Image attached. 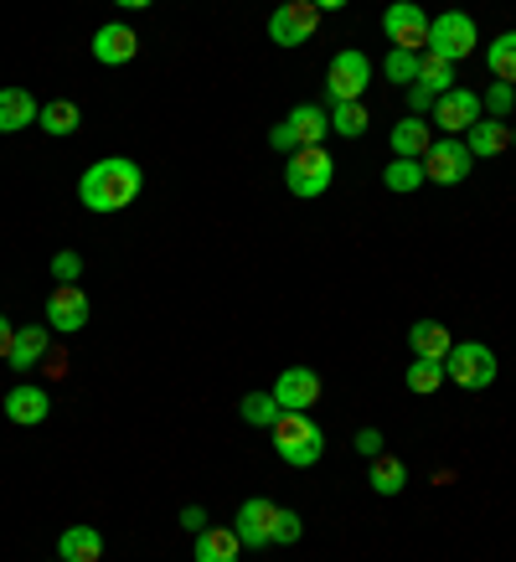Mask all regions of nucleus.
<instances>
[{
  "label": "nucleus",
  "instance_id": "c756f323",
  "mask_svg": "<svg viewBox=\"0 0 516 562\" xmlns=\"http://www.w3.org/2000/svg\"><path fill=\"white\" fill-rule=\"evenodd\" d=\"M413 88H424L429 99H445L449 88H455V68H449V63H439V57H429V52H424V68H418V83H413Z\"/></svg>",
  "mask_w": 516,
  "mask_h": 562
},
{
  "label": "nucleus",
  "instance_id": "1a4fd4ad",
  "mask_svg": "<svg viewBox=\"0 0 516 562\" xmlns=\"http://www.w3.org/2000/svg\"><path fill=\"white\" fill-rule=\"evenodd\" d=\"M434 124H439V130H445L449 139L460 135H470V130H475V124L485 120V109H481V93H475V88H449L445 99L434 103V114H429Z\"/></svg>",
  "mask_w": 516,
  "mask_h": 562
},
{
  "label": "nucleus",
  "instance_id": "bb28decb",
  "mask_svg": "<svg viewBox=\"0 0 516 562\" xmlns=\"http://www.w3.org/2000/svg\"><path fill=\"white\" fill-rule=\"evenodd\" d=\"M485 68L496 72V83L516 88V32H501L491 47H485Z\"/></svg>",
  "mask_w": 516,
  "mask_h": 562
},
{
  "label": "nucleus",
  "instance_id": "2eb2a0df",
  "mask_svg": "<svg viewBox=\"0 0 516 562\" xmlns=\"http://www.w3.org/2000/svg\"><path fill=\"white\" fill-rule=\"evenodd\" d=\"M290 135H294V145L300 150H315V145H326V135H330V114L321 109V103H300V109H290Z\"/></svg>",
  "mask_w": 516,
  "mask_h": 562
},
{
  "label": "nucleus",
  "instance_id": "7ed1b4c3",
  "mask_svg": "<svg viewBox=\"0 0 516 562\" xmlns=\"http://www.w3.org/2000/svg\"><path fill=\"white\" fill-rule=\"evenodd\" d=\"M496 351L485 341H455L445 357V382H455V387L464 392H485L491 382H496Z\"/></svg>",
  "mask_w": 516,
  "mask_h": 562
},
{
  "label": "nucleus",
  "instance_id": "cd10ccee",
  "mask_svg": "<svg viewBox=\"0 0 516 562\" xmlns=\"http://www.w3.org/2000/svg\"><path fill=\"white\" fill-rule=\"evenodd\" d=\"M238 413H243V424L248 428H274L279 418H284V408L274 403V392H248L238 403Z\"/></svg>",
  "mask_w": 516,
  "mask_h": 562
},
{
  "label": "nucleus",
  "instance_id": "5701e85b",
  "mask_svg": "<svg viewBox=\"0 0 516 562\" xmlns=\"http://www.w3.org/2000/svg\"><path fill=\"white\" fill-rule=\"evenodd\" d=\"M243 542L233 527H206L202 537H197V562H238Z\"/></svg>",
  "mask_w": 516,
  "mask_h": 562
},
{
  "label": "nucleus",
  "instance_id": "39448f33",
  "mask_svg": "<svg viewBox=\"0 0 516 562\" xmlns=\"http://www.w3.org/2000/svg\"><path fill=\"white\" fill-rule=\"evenodd\" d=\"M367 83H372V57L367 52L346 47L326 63V103H361Z\"/></svg>",
  "mask_w": 516,
  "mask_h": 562
},
{
  "label": "nucleus",
  "instance_id": "f704fd0d",
  "mask_svg": "<svg viewBox=\"0 0 516 562\" xmlns=\"http://www.w3.org/2000/svg\"><path fill=\"white\" fill-rule=\"evenodd\" d=\"M78 273H83V258L72 254V248H57V254H52V279H57V284H78Z\"/></svg>",
  "mask_w": 516,
  "mask_h": 562
},
{
  "label": "nucleus",
  "instance_id": "dca6fc26",
  "mask_svg": "<svg viewBox=\"0 0 516 562\" xmlns=\"http://www.w3.org/2000/svg\"><path fill=\"white\" fill-rule=\"evenodd\" d=\"M388 145H393V160H424V155H429V145H434L429 120H413V114H403V120L393 124Z\"/></svg>",
  "mask_w": 516,
  "mask_h": 562
},
{
  "label": "nucleus",
  "instance_id": "58836bf2",
  "mask_svg": "<svg viewBox=\"0 0 516 562\" xmlns=\"http://www.w3.org/2000/svg\"><path fill=\"white\" fill-rule=\"evenodd\" d=\"M11 341H16V330H11V321H5V315H0V361L11 357Z\"/></svg>",
  "mask_w": 516,
  "mask_h": 562
},
{
  "label": "nucleus",
  "instance_id": "ddd939ff",
  "mask_svg": "<svg viewBox=\"0 0 516 562\" xmlns=\"http://www.w3.org/2000/svg\"><path fill=\"white\" fill-rule=\"evenodd\" d=\"M88 315H93V305H88V294L78 290V284H57V290L47 294V325L52 330H63V336H72V330H83Z\"/></svg>",
  "mask_w": 516,
  "mask_h": 562
},
{
  "label": "nucleus",
  "instance_id": "aec40b11",
  "mask_svg": "<svg viewBox=\"0 0 516 562\" xmlns=\"http://www.w3.org/2000/svg\"><path fill=\"white\" fill-rule=\"evenodd\" d=\"M408 346H413V357H418V361H445L449 346H455V336H449L439 321H418L408 330Z\"/></svg>",
  "mask_w": 516,
  "mask_h": 562
},
{
  "label": "nucleus",
  "instance_id": "f8f14e48",
  "mask_svg": "<svg viewBox=\"0 0 516 562\" xmlns=\"http://www.w3.org/2000/svg\"><path fill=\"white\" fill-rule=\"evenodd\" d=\"M274 516L279 506L274 501H263V495H254V501H243L238 516H233V531H238V542L243 547H274Z\"/></svg>",
  "mask_w": 516,
  "mask_h": 562
},
{
  "label": "nucleus",
  "instance_id": "72a5a7b5",
  "mask_svg": "<svg viewBox=\"0 0 516 562\" xmlns=\"http://www.w3.org/2000/svg\"><path fill=\"white\" fill-rule=\"evenodd\" d=\"M300 531H305L300 512H290V506H279V516H274V547H294V542H300Z\"/></svg>",
  "mask_w": 516,
  "mask_h": 562
},
{
  "label": "nucleus",
  "instance_id": "9d476101",
  "mask_svg": "<svg viewBox=\"0 0 516 562\" xmlns=\"http://www.w3.org/2000/svg\"><path fill=\"white\" fill-rule=\"evenodd\" d=\"M315 21H321V11L310 0H290V5H279L274 16H269V42L274 47H305L310 36L321 32Z\"/></svg>",
  "mask_w": 516,
  "mask_h": 562
},
{
  "label": "nucleus",
  "instance_id": "2f4dec72",
  "mask_svg": "<svg viewBox=\"0 0 516 562\" xmlns=\"http://www.w3.org/2000/svg\"><path fill=\"white\" fill-rule=\"evenodd\" d=\"M382 187H388V191H418V187H424V160H388Z\"/></svg>",
  "mask_w": 516,
  "mask_h": 562
},
{
  "label": "nucleus",
  "instance_id": "4c0bfd02",
  "mask_svg": "<svg viewBox=\"0 0 516 562\" xmlns=\"http://www.w3.org/2000/svg\"><path fill=\"white\" fill-rule=\"evenodd\" d=\"M181 527H187L191 537H202V531H206V512H202V506H187V512H181Z\"/></svg>",
  "mask_w": 516,
  "mask_h": 562
},
{
  "label": "nucleus",
  "instance_id": "b1692460",
  "mask_svg": "<svg viewBox=\"0 0 516 562\" xmlns=\"http://www.w3.org/2000/svg\"><path fill=\"white\" fill-rule=\"evenodd\" d=\"M326 114H330V135L341 139H361L372 130V109L367 103H326Z\"/></svg>",
  "mask_w": 516,
  "mask_h": 562
},
{
  "label": "nucleus",
  "instance_id": "473e14b6",
  "mask_svg": "<svg viewBox=\"0 0 516 562\" xmlns=\"http://www.w3.org/2000/svg\"><path fill=\"white\" fill-rule=\"evenodd\" d=\"M481 109H485V120H501V124H506V114L516 109V88L512 83H491L481 93Z\"/></svg>",
  "mask_w": 516,
  "mask_h": 562
},
{
  "label": "nucleus",
  "instance_id": "e433bc0d",
  "mask_svg": "<svg viewBox=\"0 0 516 562\" xmlns=\"http://www.w3.org/2000/svg\"><path fill=\"white\" fill-rule=\"evenodd\" d=\"M269 139H274V150H284V155L300 150V145H294V135H290V124H284V120H279L274 130H269Z\"/></svg>",
  "mask_w": 516,
  "mask_h": 562
},
{
  "label": "nucleus",
  "instance_id": "6e6552de",
  "mask_svg": "<svg viewBox=\"0 0 516 562\" xmlns=\"http://www.w3.org/2000/svg\"><path fill=\"white\" fill-rule=\"evenodd\" d=\"M470 171H475V155L464 150V139H434L424 155V181L434 187H464Z\"/></svg>",
  "mask_w": 516,
  "mask_h": 562
},
{
  "label": "nucleus",
  "instance_id": "f3484780",
  "mask_svg": "<svg viewBox=\"0 0 516 562\" xmlns=\"http://www.w3.org/2000/svg\"><path fill=\"white\" fill-rule=\"evenodd\" d=\"M42 103L26 88H0V135H21L26 124H36Z\"/></svg>",
  "mask_w": 516,
  "mask_h": 562
},
{
  "label": "nucleus",
  "instance_id": "4be33fe9",
  "mask_svg": "<svg viewBox=\"0 0 516 562\" xmlns=\"http://www.w3.org/2000/svg\"><path fill=\"white\" fill-rule=\"evenodd\" d=\"M47 357V325H21L16 330V341H11V367H16V372H32L36 361Z\"/></svg>",
  "mask_w": 516,
  "mask_h": 562
},
{
  "label": "nucleus",
  "instance_id": "f03ea898",
  "mask_svg": "<svg viewBox=\"0 0 516 562\" xmlns=\"http://www.w3.org/2000/svg\"><path fill=\"white\" fill-rule=\"evenodd\" d=\"M269 434H274V454L290 470H310V464H321V454H326V428L315 424L310 413H284Z\"/></svg>",
  "mask_w": 516,
  "mask_h": 562
},
{
  "label": "nucleus",
  "instance_id": "20e7f679",
  "mask_svg": "<svg viewBox=\"0 0 516 562\" xmlns=\"http://www.w3.org/2000/svg\"><path fill=\"white\" fill-rule=\"evenodd\" d=\"M330 181H336V160H330L326 145H315V150H294L290 166H284V187H290L300 202H315V196H326Z\"/></svg>",
  "mask_w": 516,
  "mask_h": 562
},
{
  "label": "nucleus",
  "instance_id": "c9c22d12",
  "mask_svg": "<svg viewBox=\"0 0 516 562\" xmlns=\"http://www.w3.org/2000/svg\"><path fill=\"white\" fill-rule=\"evenodd\" d=\"M357 454H367V460L388 454V449H382V428H357Z\"/></svg>",
  "mask_w": 516,
  "mask_h": 562
},
{
  "label": "nucleus",
  "instance_id": "f257e3e1",
  "mask_svg": "<svg viewBox=\"0 0 516 562\" xmlns=\"http://www.w3.org/2000/svg\"><path fill=\"white\" fill-rule=\"evenodd\" d=\"M139 187H145V171H139L135 160L103 155V160H93L83 171V181H78V202H83L88 212H99V217H114V212H124V206L135 202Z\"/></svg>",
  "mask_w": 516,
  "mask_h": 562
},
{
  "label": "nucleus",
  "instance_id": "423d86ee",
  "mask_svg": "<svg viewBox=\"0 0 516 562\" xmlns=\"http://www.w3.org/2000/svg\"><path fill=\"white\" fill-rule=\"evenodd\" d=\"M475 42H481V32H475V21L464 16V11H445V16L429 21V57H439V63H464L470 52H475Z\"/></svg>",
  "mask_w": 516,
  "mask_h": 562
},
{
  "label": "nucleus",
  "instance_id": "c85d7f7f",
  "mask_svg": "<svg viewBox=\"0 0 516 562\" xmlns=\"http://www.w3.org/2000/svg\"><path fill=\"white\" fill-rule=\"evenodd\" d=\"M418 68H424V57H418V52H388V57H382V78H388V83H403V88H413L418 83Z\"/></svg>",
  "mask_w": 516,
  "mask_h": 562
},
{
  "label": "nucleus",
  "instance_id": "4468645a",
  "mask_svg": "<svg viewBox=\"0 0 516 562\" xmlns=\"http://www.w3.org/2000/svg\"><path fill=\"white\" fill-rule=\"evenodd\" d=\"M135 52H139V36H135V26H124V21H109V26L93 32V57H99L103 68L135 63Z\"/></svg>",
  "mask_w": 516,
  "mask_h": 562
},
{
  "label": "nucleus",
  "instance_id": "393cba45",
  "mask_svg": "<svg viewBox=\"0 0 516 562\" xmlns=\"http://www.w3.org/2000/svg\"><path fill=\"white\" fill-rule=\"evenodd\" d=\"M36 124L47 130L52 139H63V135H78V124H83V109L72 99H52L42 103V114H36Z\"/></svg>",
  "mask_w": 516,
  "mask_h": 562
},
{
  "label": "nucleus",
  "instance_id": "6ab92c4d",
  "mask_svg": "<svg viewBox=\"0 0 516 562\" xmlns=\"http://www.w3.org/2000/svg\"><path fill=\"white\" fill-rule=\"evenodd\" d=\"M464 150L475 155V160H496V155L512 150V130L501 120H481L470 135H464Z\"/></svg>",
  "mask_w": 516,
  "mask_h": 562
},
{
  "label": "nucleus",
  "instance_id": "9b49d317",
  "mask_svg": "<svg viewBox=\"0 0 516 562\" xmlns=\"http://www.w3.org/2000/svg\"><path fill=\"white\" fill-rule=\"evenodd\" d=\"M269 392H274V403L284 413H310L321 403V372H310V367H284Z\"/></svg>",
  "mask_w": 516,
  "mask_h": 562
},
{
  "label": "nucleus",
  "instance_id": "a211bd4d",
  "mask_svg": "<svg viewBox=\"0 0 516 562\" xmlns=\"http://www.w3.org/2000/svg\"><path fill=\"white\" fill-rule=\"evenodd\" d=\"M52 413V397L42 387H11L5 392V418L21 428H36Z\"/></svg>",
  "mask_w": 516,
  "mask_h": 562
},
{
  "label": "nucleus",
  "instance_id": "a878e982",
  "mask_svg": "<svg viewBox=\"0 0 516 562\" xmlns=\"http://www.w3.org/2000/svg\"><path fill=\"white\" fill-rule=\"evenodd\" d=\"M367 485H372L378 495H403L408 491V464L397 460V454H378L372 470H367Z\"/></svg>",
  "mask_w": 516,
  "mask_h": 562
},
{
  "label": "nucleus",
  "instance_id": "412c9836",
  "mask_svg": "<svg viewBox=\"0 0 516 562\" xmlns=\"http://www.w3.org/2000/svg\"><path fill=\"white\" fill-rule=\"evenodd\" d=\"M103 558V537L93 527H68L57 537V562H99Z\"/></svg>",
  "mask_w": 516,
  "mask_h": 562
},
{
  "label": "nucleus",
  "instance_id": "7c9ffc66",
  "mask_svg": "<svg viewBox=\"0 0 516 562\" xmlns=\"http://www.w3.org/2000/svg\"><path fill=\"white\" fill-rule=\"evenodd\" d=\"M408 392H418V397H429V392H439L445 387V361H418L413 357V367H408Z\"/></svg>",
  "mask_w": 516,
  "mask_h": 562
},
{
  "label": "nucleus",
  "instance_id": "0eeeda50",
  "mask_svg": "<svg viewBox=\"0 0 516 562\" xmlns=\"http://www.w3.org/2000/svg\"><path fill=\"white\" fill-rule=\"evenodd\" d=\"M429 21L424 16V5H413V0H393L388 11H382V32H388V42H393L397 52H429Z\"/></svg>",
  "mask_w": 516,
  "mask_h": 562
}]
</instances>
